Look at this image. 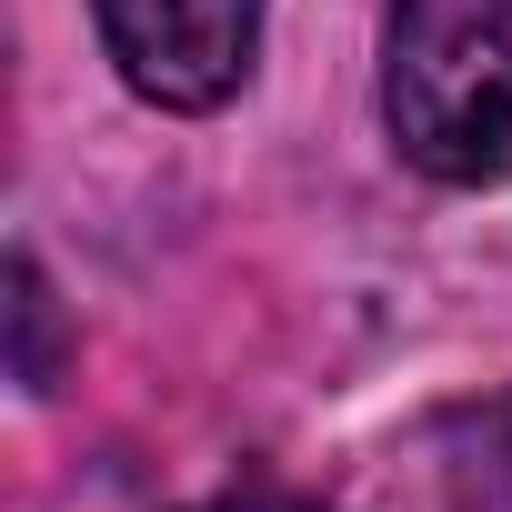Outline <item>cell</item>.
Wrapping results in <instances>:
<instances>
[{
	"mask_svg": "<svg viewBox=\"0 0 512 512\" xmlns=\"http://www.w3.org/2000/svg\"><path fill=\"white\" fill-rule=\"evenodd\" d=\"M382 111L412 171L452 191L512 181V0H392Z\"/></svg>",
	"mask_w": 512,
	"mask_h": 512,
	"instance_id": "obj_1",
	"label": "cell"
},
{
	"mask_svg": "<svg viewBox=\"0 0 512 512\" xmlns=\"http://www.w3.org/2000/svg\"><path fill=\"white\" fill-rule=\"evenodd\" d=\"M121 81L161 111H221L262 51V0H91Z\"/></svg>",
	"mask_w": 512,
	"mask_h": 512,
	"instance_id": "obj_2",
	"label": "cell"
},
{
	"mask_svg": "<svg viewBox=\"0 0 512 512\" xmlns=\"http://www.w3.org/2000/svg\"><path fill=\"white\" fill-rule=\"evenodd\" d=\"M492 462H502V492H512V402H502V422H492Z\"/></svg>",
	"mask_w": 512,
	"mask_h": 512,
	"instance_id": "obj_4",
	"label": "cell"
},
{
	"mask_svg": "<svg viewBox=\"0 0 512 512\" xmlns=\"http://www.w3.org/2000/svg\"><path fill=\"white\" fill-rule=\"evenodd\" d=\"M211 512H302V502H211Z\"/></svg>",
	"mask_w": 512,
	"mask_h": 512,
	"instance_id": "obj_5",
	"label": "cell"
},
{
	"mask_svg": "<svg viewBox=\"0 0 512 512\" xmlns=\"http://www.w3.org/2000/svg\"><path fill=\"white\" fill-rule=\"evenodd\" d=\"M11 302H21V382H51V352H41V342H51V292H41L31 262L11 272Z\"/></svg>",
	"mask_w": 512,
	"mask_h": 512,
	"instance_id": "obj_3",
	"label": "cell"
}]
</instances>
